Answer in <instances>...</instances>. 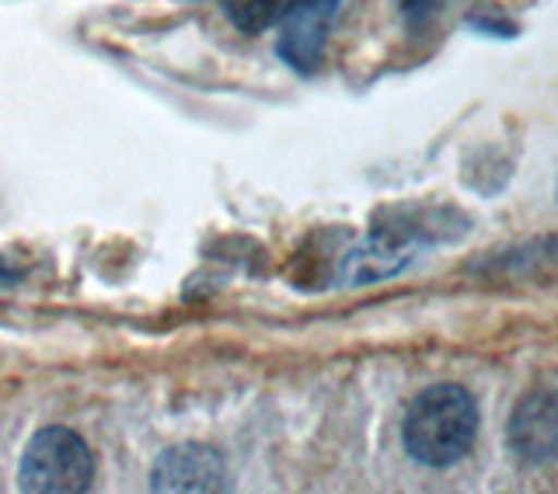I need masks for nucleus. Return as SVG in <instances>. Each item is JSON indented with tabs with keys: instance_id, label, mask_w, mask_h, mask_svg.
<instances>
[{
	"instance_id": "1",
	"label": "nucleus",
	"mask_w": 558,
	"mask_h": 494,
	"mask_svg": "<svg viewBox=\"0 0 558 494\" xmlns=\"http://www.w3.org/2000/svg\"><path fill=\"white\" fill-rule=\"evenodd\" d=\"M478 435V404L458 383H436L418 394L401 425V443L415 464L447 470L461 464Z\"/></svg>"
},
{
	"instance_id": "2",
	"label": "nucleus",
	"mask_w": 558,
	"mask_h": 494,
	"mask_svg": "<svg viewBox=\"0 0 558 494\" xmlns=\"http://www.w3.org/2000/svg\"><path fill=\"white\" fill-rule=\"evenodd\" d=\"M95 484V453L74 429L49 425L28 439L17 487L28 494H84Z\"/></svg>"
},
{
	"instance_id": "3",
	"label": "nucleus",
	"mask_w": 558,
	"mask_h": 494,
	"mask_svg": "<svg viewBox=\"0 0 558 494\" xmlns=\"http://www.w3.org/2000/svg\"><path fill=\"white\" fill-rule=\"evenodd\" d=\"M342 8V0H290L283 17H279V39L276 52L290 70L296 74H314L325 60L328 32L336 14Z\"/></svg>"
},
{
	"instance_id": "4",
	"label": "nucleus",
	"mask_w": 558,
	"mask_h": 494,
	"mask_svg": "<svg viewBox=\"0 0 558 494\" xmlns=\"http://www.w3.org/2000/svg\"><path fill=\"white\" fill-rule=\"evenodd\" d=\"M150 487L168 491V494L227 491L231 487V470H227V460L217 449L189 443V446L165 449L161 456H157L154 473H150Z\"/></svg>"
},
{
	"instance_id": "5",
	"label": "nucleus",
	"mask_w": 558,
	"mask_h": 494,
	"mask_svg": "<svg viewBox=\"0 0 558 494\" xmlns=\"http://www.w3.org/2000/svg\"><path fill=\"white\" fill-rule=\"evenodd\" d=\"M418 251H423V244H415L384 226V231H374L371 237H363L360 244L349 247L339 264V279L345 286H374V282L395 279L405 272Z\"/></svg>"
},
{
	"instance_id": "6",
	"label": "nucleus",
	"mask_w": 558,
	"mask_h": 494,
	"mask_svg": "<svg viewBox=\"0 0 558 494\" xmlns=\"http://www.w3.org/2000/svg\"><path fill=\"white\" fill-rule=\"evenodd\" d=\"M506 443L523 464H548L558 456V386L523 397L506 425Z\"/></svg>"
},
{
	"instance_id": "7",
	"label": "nucleus",
	"mask_w": 558,
	"mask_h": 494,
	"mask_svg": "<svg viewBox=\"0 0 558 494\" xmlns=\"http://www.w3.org/2000/svg\"><path fill=\"white\" fill-rule=\"evenodd\" d=\"M499 275L510 272L517 279H545L551 272H558V237H545V240H534V244H523V247H513V251H506L499 258Z\"/></svg>"
},
{
	"instance_id": "8",
	"label": "nucleus",
	"mask_w": 558,
	"mask_h": 494,
	"mask_svg": "<svg viewBox=\"0 0 558 494\" xmlns=\"http://www.w3.org/2000/svg\"><path fill=\"white\" fill-rule=\"evenodd\" d=\"M290 0H220V11L227 14L238 32L244 35H262L283 17Z\"/></svg>"
},
{
	"instance_id": "9",
	"label": "nucleus",
	"mask_w": 558,
	"mask_h": 494,
	"mask_svg": "<svg viewBox=\"0 0 558 494\" xmlns=\"http://www.w3.org/2000/svg\"><path fill=\"white\" fill-rule=\"evenodd\" d=\"M440 8L444 0H401V14H405L409 25H426Z\"/></svg>"
},
{
	"instance_id": "10",
	"label": "nucleus",
	"mask_w": 558,
	"mask_h": 494,
	"mask_svg": "<svg viewBox=\"0 0 558 494\" xmlns=\"http://www.w3.org/2000/svg\"><path fill=\"white\" fill-rule=\"evenodd\" d=\"M555 199H558V178H555Z\"/></svg>"
}]
</instances>
